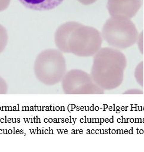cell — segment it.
Masks as SVG:
<instances>
[{"instance_id":"277c9868","label":"cell","mask_w":144,"mask_h":152,"mask_svg":"<svg viewBox=\"0 0 144 152\" xmlns=\"http://www.w3.org/2000/svg\"><path fill=\"white\" fill-rule=\"evenodd\" d=\"M102 37L96 28L81 24L72 33L68 41V53L81 57L93 56L101 48Z\"/></svg>"},{"instance_id":"8992f818","label":"cell","mask_w":144,"mask_h":152,"mask_svg":"<svg viewBox=\"0 0 144 152\" xmlns=\"http://www.w3.org/2000/svg\"><path fill=\"white\" fill-rule=\"evenodd\" d=\"M142 6L141 0H108L107 9L111 16L132 19Z\"/></svg>"},{"instance_id":"30bf717a","label":"cell","mask_w":144,"mask_h":152,"mask_svg":"<svg viewBox=\"0 0 144 152\" xmlns=\"http://www.w3.org/2000/svg\"><path fill=\"white\" fill-rule=\"evenodd\" d=\"M136 43L139 51L143 56H144V29L139 34Z\"/></svg>"},{"instance_id":"6da1fadb","label":"cell","mask_w":144,"mask_h":152,"mask_svg":"<svg viewBox=\"0 0 144 152\" xmlns=\"http://www.w3.org/2000/svg\"><path fill=\"white\" fill-rule=\"evenodd\" d=\"M126 66V57L120 50L104 47L93 56L90 75L101 88L112 90L123 83Z\"/></svg>"},{"instance_id":"7a4b0ae2","label":"cell","mask_w":144,"mask_h":152,"mask_svg":"<svg viewBox=\"0 0 144 152\" xmlns=\"http://www.w3.org/2000/svg\"><path fill=\"white\" fill-rule=\"evenodd\" d=\"M35 77L42 84L53 86L61 83L66 73L63 53L58 49H47L37 56L34 64Z\"/></svg>"},{"instance_id":"7c38bea8","label":"cell","mask_w":144,"mask_h":152,"mask_svg":"<svg viewBox=\"0 0 144 152\" xmlns=\"http://www.w3.org/2000/svg\"><path fill=\"white\" fill-rule=\"evenodd\" d=\"M11 0H0V12L6 10L10 4Z\"/></svg>"},{"instance_id":"52a82bcc","label":"cell","mask_w":144,"mask_h":152,"mask_svg":"<svg viewBox=\"0 0 144 152\" xmlns=\"http://www.w3.org/2000/svg\"><path fill=\"white\" fill-rule=\"evenodd\" d=\"M82 23L71 21L58 27L54 34V42L57 48L63 53H68V41L73 31Z\"/></svg>"},{"instance_id":"9c48e42d","label":"cell","mask_w":144,"mask_h":152,"mask_svg":"<svg viewBox=\"0 0 144 152\" xmlns=\"http://www.w3.org/2000/svg\"><path fill=\"white\" fill-rule=\"evenodd\" d=\"M8 34L6 28L0 24V54L6 49L8 43Z\"/></svg>"},{"instance_id":"ba28073f","label":"cell","mask_w":144,"mask_h":152,"mask_svg":"<svg viewBox=\"0 0 144 152\" xmlns=\"http://www.w3.org/2000/svg\"><path fill=\"white\" fill-rule=\"evenodd\" d=\"M26 8L35 11H48L60 5L64 0H18Z\"/></svg>"},{"instance_id":"5b68a950","label":"cell","mask_w":144,"mask_h":152,"mask_svg":"<svg viewBox=\"0 0 144 152\" xmlns=\"http://www.w3.org/2000/svg\"><path fill=\"white\" fill-rule=\"evenodd\" d=\"M61 86L66 94H103L105 92L95 83L90 74L81 69L66 72Z\"/></svg>"},{"instance_id":"8fae6325","label":"cell","mask_w":144,"mask_h":152,"mask_svg":"<svg viewBox=\"0 0 144 152\" xmlns=\"http://www.w3.org/2000/svg\"><path fill=\"white\" fill-rule=\"evenodd\" d=\"M8 91V86L6 81L0 77V94H5Z\"/></svg>"},{"instance_id":"5bb4252c","label":"cell","mask_w":144,"mask_h":152,"mask_svg":"<svg viewBox=\"0 0 144 152\" xmlns=\"http://www.w3.org/2000/svg\"><path fill=\"white\" fill-rule=\"evenodd\" d=\"M136 82L140 87H142L143 88V91H144V72L140 76V77L136 80Z\"/></svg>"},{"instance_id":"4fadbf2b","label":"cell","mask_w":144,"mask_h":152,"mask_svg":"<svg viewBox=\"0 0 144 152\" xmlns=\"http://www.w3.org/2000/svg\"><path fill=\"white\" fill-rule=\"evenodd\" d=\"M77 1L83 5L89 6L96 2L98 0H77Z\"/></svg>"},{"instance_id":"3957f363","label":"cell","mask_w":144,"mask_h":152,"mask_svg":"<svg viewBox=\"0 0 144 152\" xmlns=\"http://www.w3.org/2000/svg\"><path fill=\"white\" fill-rule=\"evenodd\" d=\"M101 34L111 47L121 50L134 45L139 33L130 19L111 16L104 25Z\"/></svg>"}]
</instances>
